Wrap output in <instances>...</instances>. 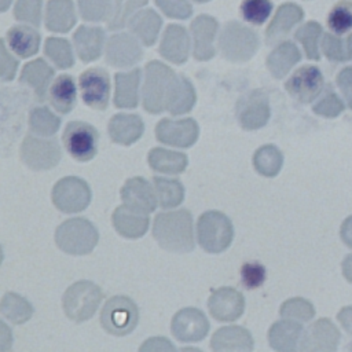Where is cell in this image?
<instances>
[{
    "label": "cell",
    "mask_w": 352,
    "mask_h": 352,
    "mask_svg": "<svg viewBox=\"0 0 352 352\" xmlns=\"http://www.w3.org/2000/svg\"><path fill=\"white\" fill-rule=\"evenodd\" d=\"M161 26V16L151 8L136 11L128 22L129 30L146 47H151L157 41Z\"/></svg>",
    "instance_id": "cell-30"
},
{
    "label": "cell",
    "mask_w": 352,
    "mask_h": 352,
    "mask_svg": "<svg viewBox=\"0 0 352 352\" xmlns=\"http://www.w3.org/2000/svg\"><path fill=\"white\" fill-rule=\"evenodd\" d=\"M80 15L88 22L107 21L111 4L110 0H77Z\"/></svg>",
    "instance_id": "cell-47"
},
{
    "label": "cell",
    "mask_w": 352,
    "mask_h": 352,
    "mask_svg": "<svg viewBox=\"0 0 352 352\" xmlns=\"http://www.w3.org/2000/svg\"><path fill=\"white\" fill-rule=\"evenodd\" d=\"M158 51L162 58L175 65H182L188 59L190 36L182 25L170 23L162 33Z\"/></svg>",
    "instance_id": "cell-21"
},
{
    "label": "cell",
    "mask_w": 352,
    "mask_h": 352,
    "mask_svg": "<svg viewBox=\"0 0 352 352\" xmlns=\"http://www.w3.org/2000/svg\"><path fill=\"white\" fill-rule=\"evenodd\" d=\"M197 100L195 89L191 81L184 74H177L169 88L165 110L172 116H182L192 110Z\"/></svg>",
    "instance_id": "cell-28"
},
{
    "label": "cell",
    "mask_w": 352,
    "mask_h": 352,
    "mask_svg": "<svg viewBox=\"0 0 352 352\" xmlns=\"http://www.w3.org/2000/svg\"><path fill=\"white\" fill-rule=\"evenodd\" d=\"M99 241L95 226L84 217H72L60 223L55 230L56 246L72 256L91 253Z\"/></svg>",
    "instance_id": "cell-2"
},
{
    "label": "cell",
    "mask_w": 352,
    "mask_h": 352,
    "mask_svg": "<svg viewBox=\"0 0 352 352\" xmlns=\"http://www.w3.org/2000/svg\"><path fill=\"white\" fill-rule=\"evenodd\" d=\"M279 314L283 319H290V320H300V322H307L312 319L315 315V309L311 302H308L304 298L294 297L287 301H285L280 305Z\"/></svg>",
    "instance_id": "cell-46"
},
{
    "label": "cell",
    "mask_w": 352,
    "mask_h": 352,
    "mask_svg": "<svg viewBox=\"0 0 352 352\" xmlns=\"http://www.w3.org/2000/svg\"><path fill=\"white\" fill-rule=\"evenodd\" d=\"M338 319L342 323V326L348 330V333L352 336V307L344 308L340 314H338Z\"/></svg>",
    "instance_id": "cell-56"
},
{
    "label": "cell",
    "mask_w": 352,
    "mask_h": 352,
    "mask_svg": "<svg viewBox=\"0 0 352 352\" xmlns=\"http://www.w3.org/2000/svg\"><path fill=\"white\" fill-rule=\"evenodd\" d=\"M323 76L316 66H301L285 82L286 91L300 103H309L323 89Z\"/></svg>",
    "instance_id": "cell-16"
},
{
    "label": "cell",
    "mask_w": 352,
    "mask_h": 352,
    "mask_svg": "<svg viewBox=\"0 0 352 352\" xmlns=\"http://www.w3.org/2000/svg\"><path fill=\"white\" fill-rule=\"evenodd\" d=\"M195 3H208V1H210V0H194Z\"/></svg>",
    "instance_id": "cell-62"
},
{
    "label": "cell",
    "mask_w": 352,
    "mask_h": 352,
    "mask_svg": "<svg viewBox=\"0 0 352 352\" xmlns=\"http://www.w3.org/2000/svg\"><path fill=\"white\" fill-rule=\"evenodd\" d=\"M44 54L58 69H69L74 65L72 45L66 38L47 37L44 41Z\"/></svg>",
    "instance_id": "cell-41"
},
{
    "label": "cell",
    "mask_w": 352,
    "mask_h": 352,
    "mask_svg": "<svg viewBox=\"0 0 352 352\" xmlns=\"http://www.w3.org/2000/svg\"><path fill=\"white\" fill-rule=\"evenodd\" d=\"M76 25V11L72 0H48L45 7V28L50 32L66 33Z\"/></svg>",
    "instance_id": "cell-32"
},
{
    "label": "cell",
    "mask_w": 352,
    "mask_h": 352,
    "mask_svg": "<svg viewBox=\"0 0 352 352\" xmlns=\"http://www.w3.org/2000/svg\"><path fill=\"white\" fill-rule=\"evenodd\" d=\"M147 162L150 168L158 173L179 175L186 170L188 158L184 153L172 151L162 147H154L148 151Z\"/></svg>",
    "instance_id": "cell-35"
},
{
    "label": "cell",
    "mask_w": 352,
    "mask_h": 352,
    "mask_svg": "<svg viewBox=\"0 0 352 352\" xmlns=\"http://www.w3.org/2000/svg\"><path fill=\"white\" fill-rule=\"evenodd\" d=\"M140 69L135 67L129 72L116 73L114 82V106L118 109H135L139 103Z\"/></svg>",
    "instance_id": "cell-29"
},
{
    "label": "cell",
    "mask_w": 352,
    "mask_h": 352,
    "mask_svg": "<svg viewBox=\"0 0 352 352\" xmlns=\"http://www.w3.org/2000/svg\"><path fill=\"white\" fill-rule=\"evenodd\" d=\"M301 333L302 327L297 320H278L268 330V342L275 351H294Z\"/></svg>",
    "instance_id": "cell-36"
},
{
    "label": "cell",
    "mask_w": 352,
    "mask_h": 352,
    "mask_svg": "<svg viewBox=\"0 0 352 352\" xmlns=\"http://www.w3.org/2000/svg\"><path fill=\"white\" fill-rule=\"evenodd\" d=\"M104 30L100 26L80 25L73 34V44L81 62L89 63L102 55L104 47Z\"/></svg>",
    "instance_id": "cell-23"
},
{
    "label": "cell",
    "mask_w": 352,
    "mask_h": 352,
    "mask_svg": "<svg viewBox=\"0 0 352 352\" xmlns=\"http://www.w3.org/2000/svg\"><path fill=\"white\" fill-rule=\"evenodd\" d=\"M113 227L116 231L128 239H136L146 234L150 219L147 213H142L128 208L126 205H121L116 208L111 216Z\"/></svg>",
    "instance_id": "cell-26"
},
{
    "label": "cell",
    "mask_w": 352,
    "mask_h": 352,
    "mask_svg": "<svg viewBox=\"0 0 352 352\" xmlns=\"http://www.w3.org/2000/svg\"><path fill=\"white\" fill-rule=\"evenodd\" d=\"M144 124L138 114L118 113L114 114L107 124L110 139L121 146H131L138 142L142 138Z\"/></svg>",
    "instance_id": "cell-24"
},
{
    "label": "cell",
    "mask_w": 352,
    "mask_h": 352,
    "mask_svg": "<svg viewBox=\"0 0 352 352\" xmlns=\"http://www.w3.org/2000/svg\"><path fill=\"white\" fill-rule=\"evenodd\" d=\"M272 7L274 6L271 0H242L239 12L246 22L260 26L268 19Z\"/></svg>",
    "instance_id": "cell-45"
},
{
    "label": "cell",
    "mask_w": 352,
    "mask_h": 352,
    "mask_svg": "<svg viewBox=\"0 0 352 352\" xmlns=\"http://www.w3.org/2000/svg\"><path fill=\"white\" fill-rule=\"evenodd\" d=\"M322 33V26L316 21H308L296 30L294 38L302 45L308 59L319 60V38Z\"/></svg>",
    "instance_id": "cell-42"
},
{
    "label": "cell",
    "mask_w": 352,
    "mask_h": 352,
    "mask_svg": "<svg viewBox=\"0 0 352 352\" xmlns=\"http://www.w3.org/2000/svg\"><path fill=\"white\" fill-rule=\"evenodd\" d=\"M103 300L102 289L91 280H78L66 289L62 297L65 315L76 323L91 319Z\"/></svg>",
    "instance_id": "cell-5"
},
{
    "label": "cell",
    "mask_w": 352,
    "mask_h": 352,
    "mask_svg": "<svg viewBox=\"0 0 352 352\" xmlns=\"http://www.w3.org/2000/svg\"><path fill=\"white\" fill-rule=\"evenodd\" d=\"M148 0H114L113 8L107 18V29L118 30L128 25L131 15L146 6Z\"/></svg>",
    "instance_id": "cell-43"
},
{
    "label": "cell",
    "mask_w": 352,
    "mask_h": 352,
    "mask_svg": "<svg viewBox=\"0 0 352 352\" xmlns=\"http://www.w3.org/2000/svg\"><path fill=\"white\" fill-rule=\"evenodd\" d=\"M157 7L172 19H187L192 14L188 0H154Z\"/></svg>",
    "instance_id": "cell-52"
},
{
    "label": "cell",
    "mask_w": 352,
    "mask_h": 352,
    "mask_svg": "<svg viewBox=\"0 0 352 352\" xmlns=\"http://www.w3.org/2000/svg\"><path fill=\"white\" fill-rule=\"evenodd\" d=\"M199 136V126L194 118H182V120H170L162 118L158 121L155 126V138L158 142L187 148L191 147Z\"/></svg>",
    "instance_id": "cell-13"
},
{
    "label": "cell",
    "mask_w": 352,
    "mask_h": 352,
    "mask_svg": "<svg viewBox=\"0 0 352 352\" xmlns=\"http://www.w3.org/2000/svg\"><path fill=\"white\" fill-rule=\"evenodd\" d=\"M52 204L63 213L82 212L92 198L88 183L77 176H66L55 183L51 192Z\"/></svg>",
    "instance_id": "cell-8"
},
{
    "label": "cell",
    "mask_w": 352,
    "mask_h": 352,
    "mask_svg": "<svg viewBox=\"0 0 352 352\" xmlns=\"http://www.w3.org/2000/svg\"><path fill=\"white\" fill-rule=\"evenodd\" d=\"M0 327H1V334H0L1 351H7V349L12 345V334H11V331L8 330V327L6 326L4 322H1Z\"/></svg>",
    "instance_id": "cell-57"
},
{
    "label": "cell",
    "mask_w": 352,
    "mask_h": 352,
    "mask_svg": "<svg viewBox=\"0 0 352 352\" xmlns=\"http://www.w3.org/2000/svg\"><path fill=\"white\" fill-rule=\"evenodd\" d=\"M120 194L124 201V205L133 210L148 214L157 206V195L154 186H151L143 177L138 176L128 179L124 183Z\"/></svg>",
    "instance_id": "cell-20"
},
{
    "label": "cell",
    "mask_w": 352,
    "mask_h": 352,
    "mask_svg": "<svg viewBox=\"0 0 352 352\" xmlns=\"http://www.w3.org/2000/svg\"><path fill=\"white\" fill-rule=\"evenodd\" d=\"M29 129L33 135L48 138L56 133L60 126V118L48 107H33L29 113Z\"/></svg>",
    "instance_id": "cell-40"
},
{
    "label": "cell",
    "mask_w": 352,
    "mask_h": 352,
    "mask_svg": "<svg viewBox=\"0 0 352 352\" xmlns=\"http://www.w3.org/2000/svg\"><path fill=\"white\" fill-rule=\"evenodd\" d=\"M106 62L113 67H131L138 65L143 58V50L139 41L129 33H116L107 43L104 50Z\"/></svg>",
    "instance_id": "cell-15"
},
{
    "label": "cell",
    "mask_w": 352,
    "mask_h": 352,
    "mask_svg": "<svg viewBox=\"0 0 352 352\" xmlns=\"http://www.w3.org/2000/svg\"><path fill=\"white\" fill-rule=\"evenodd\" d=\"M197 239L205 252L221 253L230 248L234 239L232 221L221 212L208 210L197 221Z\"/></svg>",
    "instance_id": "cell-6"
},
{
    "label": "cell",
    "mask_w": 352,
    "mask_h": 352,
    "mask_svg": "<svg viewBox=\"0 0 352 352\" xmlns=\"http://www.w3.org/2000/svg\"><path fill=\"white\" fill-rule=\"evenodd\" d=\"M41 0H16L14 16L19 22H26L34 28L41 23Z\"/></svg>",
    "instance_id": "cell-48"
},
{
    "label": "cell",
    "mask_w": 352,
    "mask_h": 352,
    "mask_svg": "<svg viewBox=\"0 0 352 352\" xmlns=\"http://www.w3.org/2000/svg\"><path fill=\"white\" fill-rule=\"evenodd\" d=\"M19 155L28 168L33 170H48L59 164L62 150L55 139L28 135L21 144Z\"/></svg>",
    "instance_id": "cell-10"
},
{
    "label": "cell",
    "mask_w": 352,
    "mask_h": 352,
    "mask_svg": "<svg viewBox=\"0 0 352 352\" xmlns=\"http://www.w3.org/2000/svg\"><path fill=\"white\" fill-rule=\"evenodd\" d=\"M0 312L12 324H22L32 318L33 307L25 297L8 292L1 298Z\"/></svg>",
    "instance_id": "cell-38"
},
{
    "label": "cell",
    "mask_w": 352,
    "mask_h": 352,
    "mask_svg": "<svg viewBox=\"0 0 352 352\" xmlns=\"http://www.w3.org/2000/svg\"><path fill=\"white\" fill-rule=\"evenodd\" d=\"M0 58H1V81H11L18 69V60L7 51L4 38L0 40Z\"/></svg>",
    "instance_id": "cell-53"
},
{
    "label": "cell",
    "mask_w": 352,
    "mask_h": 352,
    "mask_svg": "<svg viewBox=\"0 0 352 352\" xmlns=\"http://www.w3.org/2000/svg\"><path fill=\"white\" fill-rule=\"evenodd\" d=\"M304 18V11L294 3H285L278 7L275 15L265 29V44L275 45L283 41L285 37Z\"/></svg>",
    "instance_id": "cell-19"
},
{
    "label": "cell",
    "mask_w": 352,
    "mask_h": 352,
    "mask_svg": "<svg viewBox=\"0 0 352 352\" xmlns=\"http://www.w3.org/2000/svg\"><path fill=\"white\" fill-rule=\"evenodd\" d=\"M157 201L162 209L179 206L184 199V187L177 179H168L155 176L153 179Z\"/></svg>",
    "instance_id": "cell-37"
},
{
    "label": "cell",
    "mask_w": 352,
    "mask_h": 352,
    "mask_svg": "<svg viewBox=\"0 0 352 352\" xmlns=\"http://www.w3.org/2000/svg\"><path fill=\"white\" fill-rule=\"evenodd\" d=\"M239 125L246 131H256L267 125L271 117V107L267 95L261 89H254L241 98L236 106Z\"/></svg>",
    "instance_id": "cell-14"
},
{
    "label": "cell",
    "mask_w": 352,
    "mask_h": 352,
    "mask_svg": "<svg viewBox=\"0 0 352 352\" xmlns=\"http://www.w3.org/2000/svg\"><path fill=\"white\" fill-rule=\"evenodd\" d=\"M301 52L292 41H280L268 55L267 67L274 78H283L300 62Z\"/></svg>",
    "instance_id": "cell-33"
},
{
    "label": "cell",
    "mask_w": 352,
    "mask_h": 352,
    "mask_svg": "<svg viewBox=\"0 0 352 352\" xmlns=\"http://www.w3.org/2000/svg\"><path fill=\"white\" fill-rule=\"evenodd\" d=\"M52 77L54 69L43 58H37L22 67L19 82L29 87L38 102H44L48 99Z\"/></svg>",
    "instance_id": "cell-22"
},
{
    "label": "cell",
    "mask_w": 352,
    "mask_h": 352,
    "mask_svg": "<svg viewBox=\"0 0 352 352\" xmlns=\"http://www.w3.org/2000/svg\"><path fill=\"white\" fill-rule=\"evenodd\" d=\"M327 25L329 29L338 36L349 32L352 29V1H338L327 16Z\"/></svg>",
    "instance_id": "cell-44"
},
{
    "label": "cell",
    "mask_w": 352,
    "mask_h": 352,
    "mask_svg": "<svg viewBox=\"0 0 352 352\" xmlns=\"http://www.w3.org/2000/svg\"><path fill=\"white\" fill-rule=\"evenodd\" d=\"M208 308L217 322H232L242 316L245 311V298L234 287H219L212 290L208 298Z\"/></svg>",
    "instance_id": "cell-17"
},
{
    "label": "cell",
    "mask_w": 352,
    "mask_h": 352,
    "mask_svg": "<svg viewBox=\"0 0 352 352\" xmlns=\"http://www.w3.org/2000/svg\"><path fill=\"white\" fill-rule=\"evenodd\" d=\"M48 99L51 106L60 114L70 113L77 102L76 81L70 74L58 76L48 91Z\"/></svg>",
    "instance_id": "cell-31"
},
{
    "label": "cell",
    "mask_w": 352,
    "mask_h": 352,
    "mask_svg": "<svg viewBox=\"0 0 352 352\" xmlns=\"http://www.w3.org/2000/svg\"><path fill=\"white\" fill-rule=\"evenodd\" d=\"M153 236L164 250L190 253L195 246L192 214L187 209L158 213L154 217Z\"/></svg>",
    "instance_id": "cell-1"
},
{
    "label": "cell",
    "mask_w": 352,
    "mask_h": 352,
    "mask_svg": "<svg viewBox=\"0 0 352 352\" xmlns=\"http://www.w3.org/2000/svg\"><path fill=\"white\" fill-rule=\"evenodd\" d=\"M337 85L346 99L348 106L352 109V66L345 67L338 73Z\"/></svg>",
    "instance_id": "cell-54"
},
{
    "label": "cell",
    "mask_w": 352,
    "mask_h": 352,
    "mask_svg": "<svg viewBox=\"0 0 352 352\" xmlns=\"http://www.w3.org/2000/svg\"><path fill=\"white\" fill-rule=\"evenodd\" d=\"M176 76L169 66L160 60H150L146 65L142 99L147 113L160 114L165 110V100Z\"/></svg>",
    "instance_id": "cell-4"
},
{
    "label": "cell",
    "mask_w": 352,
    "mask_h": 352,
    "mask_svg": "<svg viewBox=\"0 0 352 352\" xmlns=\"http://www.w3.org/2000/svg\"><path fill=\"white\" fill-rule=\"evenodd\" d=\"M6 40L12 52L21 58L36 55L40 48V33L32 26L16 25L7 30Z\"/></svg>",
    "instance_id": "cell-34"
},
{
    "label": "cell",
    "mask_w": 352,
    "mask_h": 352,
    "mask_svg": "<svg viewBox=\"0 0 352 352\" xmlns=\"http://www.w3.org/2000/svg\"><path fill=\"white\" fill-rule=\"evenodd\" d=\"M346 45H348V52H349V56L352 58V34L348 37V40H346Z\"/></svg>",
    "instance_id": "cell-61"
},
{
    "label": "cell",
    "mask_w": 352,
    "mask_h": 352,
    "mask_svg": "<svg viewBox=\"0 0 352 352\" xmlns=\"http://www.w3.org/2000/svg\"><path fill=\"white\" fill-rule=\"evenodd\" d=\"M241 282L248 290L260 287L265 282V268L258 261H248L241 267Z\"/></svg>",
    "instance_id": "cell-51"
},
{
    "label": "cell",
    "mask_w": 352,
    "mask_h": 352,
    "mask_svg": "<svg viewBox=\"0 0 352 352\" xmlns=\"http://www.w3.org/2000/svg\"><path fill=\"white\" fill-rule=\"evenodd\" d=\"M192 36V55L197 60L205 62L214 56V38L219 30L217 21L206 14L198 15L190 25Z\"/></svg>",
    "instance_id": "cell-18"
},
{
    "label": "cell",
    "mask_w": 352,
    "mask_h": 352,
    "mask_svg": "<svg viewBox=\"0 0 352 352\" xmlns=\"http://www.w3.org/2000/svg\"><path fill=\"white\" fill-rule=\"evenodd\" d=\"M283 165V155L274 144H265L253 154V166L264 177H275Z\"/></svg>",
    "instance_id": "cell-39"
},
{
    "label": "cell",
    "mask_w": 352,
    "mask_h": 352,
    "mask_svg": "<svg viewBox=\"0 0 352 352\" xmlns=\"http://www.w3.org/2000/svg\"><path fill=\"white\" fill-rule=\"evenodd\" d=\"M11 1H12V0H0V3H1V11H3V12L10 7Z\"/></svg>",
    "instance_id": "cell-60"
},
{
    "label": "cell",
    "mask_w": 352,
    "mask_h": 352,
    "mask_svg": "<svg viewBox=\"0 0 352 352\" xmlns=\"http://www.w3.org/2000/svg\"><path fill=\"white\" fill-rule=\"evenodd\" d=\"M342 271H344L345 278H346L349 282H352V254L348 256V257L344 260Z\"/></svg>",
    "instance_id": "cell-59"
},
{
    "label": "cell",
    "mask_w": 352,
    "mask_h": 352,
    "mask_svg": "<svg viewBox=\"0 0 352 352\" xmlns=\"http://www.w3.org/2000/svg\"><path fill=\"white\" fill-rule=\"evenodd\" d=\"M99 320L106 333L122 337L135 330L139 320V309L129 297L113 296L104 302Z\"/></svg>",
    "instance_id": "cell-7"
},
{
    "label": "cell",
    "mask_w": 352,
    "mask_h": 352,
    "mask_svg": "<svg viewBox=\"0 0 352 352\" xmlns=\"http://www.w3.org/2000/svg\"><path fill=\"white\" fill-rule=\"evenodd\" d=\"M342 109H344L342 100L337 96V94L331 88H327L323 96L312 107V110L316 114L329 117V118L338 116L342 111Z\"/></svg>",
    "instance_id": "cell-50"
},
{
    "label": "cell",
    "mask_w": 352,
    "mask_h": 352,
    "mask_svg": "<svg viewBox=\"0 0 352 352\" xmlns=\"http://www.w3.org/2000/svg\"><path fill=\"white\" fill-rule=\"evenodd\" d=\"M322 51L330 60H334V62H342L351 58L348 52L346 41L341 40L338 34H334V33L323 34Z\"/></svg>",
    "instance_id": "cell-49"
},
{
    "label": "cell",
    "mask_w": 352,
    "mask_h": 352,
    "mask_svg": "<svg viewBox=\"0 0 352 352\" xmlns=\"http://www.w3.org/2000/svg\"><path fill=\"white\" fill-rule=\"evenodd\" d=\"M341 236L344 242L352 248V216L344 221L341 228Z\"/></svg>",
    "instance_id": "cell-58"
},
{
    "label": "cell",
    "mask_w": 352,
    "mask_h": 352,
    "mask_svg": "<svg viewBox=\"0 0 352 352\" xmlns=\"http://www.w3.org/2000/svg\"><path fill=\"white\" fill-rule=\"evenodd\" d=\"M139 349L140 351H173L175 346L170 344L168 338L154 337V338H148L144 344H142Z\"/></svg>",
    "instance_id": "cell-55"
},
{
    "label": "cell",
    "mask_w": 352,
    "mask_h": 352,
    "mask_svg": "<svg viewBox=\"0 0 352 352\" xmlns=\"http://www.w3.org/2000/svg\"><path fill=\"white\" fill-rule=\"evenodd\" d=\"M66 151L80 162L91 161L99 146V133L95 126L85 121H70L62 135Z\"/></svg>",
    "instance_id": "cell-9"
},
{
    "label": "cell",
    "mask_w": 352,
    "mask_h": 352,
    "mask_svg": "<svg viewBox=\"0 0 352 352\" xmlns=\"http://www.w3.org/2000/svg\"><path fill=\"white\" fill-rule=\"evenodd\" d=\"M78 88L82 102L94 110L103 111L110 99V77L102 67H89L80 74Z\"/></svg>",
    "instance_id": "cell-11"
},
{
    "label": "cell",
    "mask_w": 352,
    "mask_h": 352,
    "mask_svg": "<svg viewBox=\"0 0 352 352\" xmlns=\"http://www.w3.org/2000/svg\"><path fill=\"white\" fill-rule=\"evenodd\" d=\"M260 45L257 33L249 26L230 21L219 36V50L224 59L230 62H246L254 56Z\"/></svg>",
    "instance_id": "cell-3"
},
{
    "label": "cell",
    "mask_w": 352,
    "mask_h": 352,
    "mask_svg": "<svg viewBox=\"0 0 352 352\" xmlns=\"http://www.w3.org/2000/svg\"><path fill=\"white\" fill-rule=\"evenodd\" d=\"M170 331L180 342H199L208 336L209 320L198 308H182L172 318Z\"/></svg>",
    "instance_id": "cell-12"
},
{
    "label": "cell",
    "mask_w": 352,
    "mask_h": 352,
    "mask_svg": "<svg viewBox=\"0 0 352 352\" xmlns=\"http://www.w3.org/2000/svg\"><path fill=\"white\" fill-rule=\"evenodd\" d=\"M340 340V333L327 319H319L311 324L301 338L302 351H334Z\"/></svg>",
    "instance_id": "cell-25"
},
{
    "label": "cell",
    "mask_w": 352,
    "mask_h": 352,
    "mask_svg": "<svg viewBox=\"0 0 352 352\" xmlns=\"http://www.w3.org/2000/svg\"><path fill=\"white\" fill-rule=\"evenodd\" d=\"M254 346L250 331L242 326H226L217 329L210 340L213 351L249 352Z\"/></svg>",
    "instance_id": "cell-27"
}]
</instances>
